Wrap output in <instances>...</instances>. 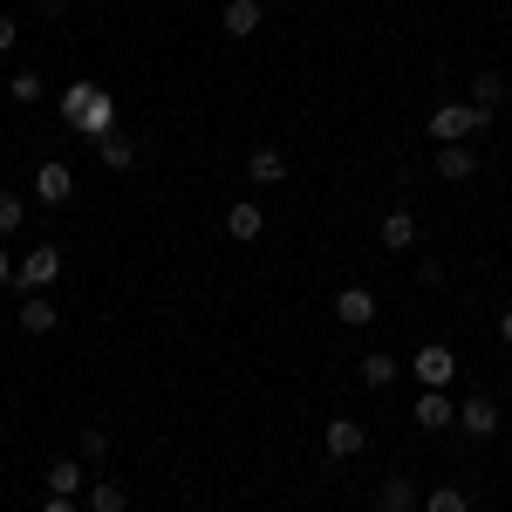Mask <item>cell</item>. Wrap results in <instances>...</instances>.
<instances>
[{"instance_id": "484cf974", "label": "cell", "mask_w": 512, "mask_h": 512, "mask_svg": "<svg viewBox=\"0 0 512 512\" xmlns=\"http://www.w3.org/2000/svg\"><path fill=\"white\" fill-rule=\"evenodd\" d=\"M0 287H14V253H7V239H0Z\"/></svg>"}, {"instance_id": "5bb4252c", "label": "cell", "mask_w": 512, "mask_h": 512, "mask_svg": "<svg viewBox=\"0 0 512 512\" xmlns=\"http://www.w3.org/2000/svg\"><path fill=\"white\" fill-rule=\"evenodd\" d=\"M226 233H233L239 246H253V239L267 233V212H260V205H246V198H239V205H226Z\"/></svg>"}, {"instance_id": "7402d4cb", "label": "cell", "mask_w": 512, "mask_h": 512, "mask_svg": "<svg viewBox=\"0 0 512 512\" xmlns=\"http://www.w3.org/2000/svg\"><path fill=\"white\" fill-rule=\"evenodd\" d=\"M21 212H28L21 198H14V192H0V239H7V233H21Z\"/></svg>"}, {"instance_id": "2e32d148", "label": "cell", "mask_w": 512, "mask_h": 512, "mask_svg": "<svg viewBox=\"0 0 512 512\" xmlns=\"http://www.w3.org/2000/svg\"><path fill=\"white\" fill-rule=\"evenodd\" d=\"M472 171H478V151H465V144H437V178L458 185V178H472Z\"/></svg>"}, {"instance_id": "9c48e42d", "label": "cell", "mask_w": 512, "mask_h": 512, "mask_svg": "<svg viewBox=\"0 0 512 512\" xmlns=\"http://www.w3.org/2000/svg\"><path fill=\"white\" fill-rule=\"evenodd\" d=\"M219 21H226V35H233V41H253V35H260V21H267V0H226Z\"/></svg>"}, {"instance_id": "83f0119b", "label": "cell", "mask_w": 512, "mask_h": 512, "mask_svg": "<svg viewBox=\"0 0 512 512\" xmlns=\"http://www.w3.org/2000/svg\"><path fill=\"white\" fill-rule=\"evenodd\" d=\"M499 342H506V349H512V308H506V315H499Z\"/></svg>"}, {"instance_id": "5b68a950", "label": "cell", "mask_w": 512, "mask_h": 512, "mask_svg": "<svg viewBox=\"0 0 512 512\" xmlns=\"http://www.w3.org/2000/svg\"><path fill=\"white\" fill-rule=\"evenodd\" d=\"M376 239H383L390 253H410V246H417V212H410V205H390L383 226H376Z\"/></svg>"}, {"instance_id": "d6986e66", "label": "cell", "mask_w": 512, "mask_h": 512, "mask_svg": "<svg viewBox=\"0 0 512 512\" xmlns=\"http://www.w3.org/2000/svg\"><path fill=\"white\" fill-rule=\"evenodd\" d=\"M410 506H417L410 478H383V492H376V512H410Z\"/></svg>"}, {"instance_id": "9a60e30c", "label": "cell", "mask_w": 512, "mask_h": 512, "mask_svg": "<svg viewBox=\"0 0 512 512\" xmlns=\"http://www.w3.org/2000/svg\"><path fill=\"white\" fill-rule=\"evenodd\" d=\"M82 478H89V472H82L76 458H55V465H48V472H41V485H48V492H55V499H76V492H82Z\"/></svg>"}, {"instance_id": "7c38bea8", "label": "cell", "mask_w": 512, "mask_h": 512, "mask_svg": "<svg viewBox=\"0 0 512 512\" xmlns=\"http://www.w3.org/2000/svg\"><path fill=\"white\" fill-rule=\"evenodd\" d=\"M21 328H28V335H55V328H62V308H55L48 294H21Z\"/></svg>"}, {"instance_id": "603a6c76", "label": "cell", "mask_w": 512, "mask_h": 512, "mask_svg": "<svg viewBox=\"0 0 512 512\" xmlns=\"http://www.w3.org/2000/svg\"><path fill=\"white\" fill-rule=\"evenodd\" d=\"M130 158H137V151H130L123 137H103V164H110V171H130Z\"/></svg>"}, {"instance_id": "52a82bcc", "label": "cell", "mask_w": 512, "mask_h": 512, "mask_svg": "<svg viewBox=\"0 0 512 512\" xmlns=\"http://www.w3.org/2000/svg\"><path fill=\"white\" fill-rule=\"evenodd\" d=\"M362 444H369V431H362L355 417H328V431H321V451H328V458H355Z\"/></svg>"}, {"instance_id": "8992f818", "label": "cell", "mask_w": 512, "mask_h": 512, "mask_svg": "<svg viewBox=\"0 0 512 512\" xmlns=\"http://www.w3.org/2000/svg\"><path fill=\"white\" fill-rule=\"evenodd\" d=\"M55 274H62V253H55V246H35V253H28V260L14 267V280H21L28 294H41V287H48Z\"/></svg>"}, {"instance_id": "f1b7e54d", "label": "cell", "mask_w": 512, "mask_h": 512, "mask_svg": "<svg viewBox=\"0 0 512 512\" xmlns=\"http://www.w3.org/2000/svg\"><path fill=\"white\" fill-rule=\"evenodd\" d=\"M185 512H205V506H185Z\"/></svg>"}, {"instance_id": "ac0fdd59", "label": "cell", "mask_w": 512, "mask_h": 512, "mask_svg": "<svg viewBox=\"0 0 512 512\" xmlns=\"http://www.w3.org/2000/svg\"><path fill=\"white\" fill-rule=\"evenodd\" d=\"M130 506V492H123L117 478H96V485H89V512H123Z\"/></svg>"}, {"instance_id": "277c9868", "label": "cell", "mask_w": 512, "mask_h": 512, "mask_svg": "<svg viewBox=\"0 0 512 512\" xmlns=\"http://www.w3.org/2000/svg\"><path fill=\"white\" fill-rule=\"evenodd\" d=\"M335 315H342V328H369V321H376V294H369L362 280H349V287L335 294Z\"/></svg>"}, {"instance_id": "e0dca14e", "label": "cell", "mask_w": 512, "mask_h": 512, "mask_svg": "<svg viewBox=\"0 0 512 512\" xmlns=\"http://www.w3.org/2000/svg\"><path fill=\"white\" fill-rule=\"evenodd\" d=\"M465 103H478L485 117H499V103H506V82H499V76H492V69H485V76L472 82V96H465Z\"/></svg>"}, {"instance_id": "4316f807", "label": "cell", "mask_w": 512, "mask_h": 512, "mask_svg": "<svg viewBox=\"0 0 512 512\" xmlns=\"http://www.w3.org/2000/svg\"><path fill=\"white\" fill-rule=\"evenodd\" d=\"M41 512H76V499H55V492H48V506Z\"/></svg>"}, {"instance_id": "3957f363", "label": "cell", "mask_w": 512, "mask_h": 512, "mask_svg": "<svg viewBox=\"0 0 512 512\" xmlns=\"http://www.w3.org/2000/svg\"><path fill=\"white\" fill-rule=\"evenodd\" d=\"M35 198H41V205H69V198H76V171H69L62 158H48L35 171Z\"/></svg>"}, {"instance_id": "f546056e", "label": "cell", "mask_w": 512, "mask_h": 512, "mask_svg": "<svg viewBox=\"0 0 512 512\" xmlns=\"http://www.w3.org/2000/svg\"><path fill=\"white\" fill-rule=\"evenodd\" d=\"M506 267H512V260H506Z\"/></svg>"}, {"instance_id": "ba28073f", "label": "cell", "mask_w": 512, "mask_h": 512, "mask_svg": "<svg viewBox=\"0 0 512 512\" xmlns=\"http://www.w3.org/2000/svg\"><path fill=\"white\" fill-rule=\"evenodd\" d=\"M410 417H417V431H451V424H458V403H451L444 390H424Z\"/></svg>"}, {"instance_id": "30bf717a", "label": "cell", "mask_w": 512, "mask_h": 512, "mask_svg": "<svg viewBox=\"0 0 512 512\" xmlns=\"http://www.w3.org/2000/svg\"><path fill=\"white\" fill-rule=\"evenodd\" d=\"M458 431L465 437H492L499 431V403H492V396H465V403H458Z\"/></svg>"}, {"instance_id": "cb8c5ba5", "label": "cell", "mask_w": 512, "mask_h": 512, "mask_svg": "<svg viewBox=\"0 0 512 512\" xmlns=\"http://www.w3.org/2000/svg\"><path fill=\"white\" fill-rule=\"evenodd\" d=\"M103 451H110V431H96V424H89V431H82V458H89V465H96V458H103Z\"/></svg>"}, {"instance_id": "44dd1931", "label": "cell", "mask_w": 512, "mask_h": 512, "mask_svg": "<svg viewBox=\"0 0 512 512\" xmlns=\"http://www.w3.org/2000/svg\"><path fill=\"white\" fill-rule=\"evenodd\" d=\"M7 96H14V103H41V76H35V69H21V76L7 82Z\"/></svg>"}, {"instance_id": "d4e9b609", "label": "cell", "mask_w": 512, "mask_h": 512, "mask_svg": "<svg viewBox=\"0 0 512 512\" xmlns=\"http://www.w3.org/2000/svg\"><path fill=\"white\" fill-rule=\"evenodd\" d=\"M14 41H21V21H14V14H0V55H7Z\"/></svg>"}, {"instance_id": "8fae6325", "label": "cell", "mask_w": 512, "mask_h": 512, "mask_svg": "<svg viewBox=\"0 0 512 512\" xmlns=\"http://www.w3.org/2000/svg\"><path fill=\"white\" fill-rule=\"evenodd\" d=\"M246 178H253V185H280V178H287V151L253 144V151H246Z\"/></svg>"}, {"instance_id": "ffe728a7", "label": "cell", "mask_w": 512, "mask_h": 512, "mask_svg": "<svg viewBox=\"0 0 512 512\" xmlns=\"http://www.w3.org/2000/svg\"><path fill=\"white\" fill-rule=\"evenodd\" d=\"M424 512H472V499H465L458 485H431V499H424Z\"/></svg>"}, {"instance_id": "6da1fadb", "label": "cell", "mask_w": 512, "mask_h": 512, "mask_svg": "<svg viewBox=\"0 0 512 512\" xmlns=\"http://www.w3.org/2000/svg\"><path fill=\"white\" fill-rule=\"evenodd\" d=\"M485 110H478V103H458V96H451V103H437L431 110V137L437 144H465V137H478V130H485Z\"/></svg>"}, {"instance_id": "4fadbf2b", "label": "cell", "mask_w": 512, "mask_h": 512, "mask_svg": "<svg viewBox=\"0 0 512 512\" xmlns=\"http://www.w3.org/2000/svg\"><path fill=\"white\" fill-rule=\"evenodd\" d=\"M355 376H362L369 390H390L396 376H403V362H396L390 349H369V355H362V362H355Z\"/></svg>"}, {"instance_id": "7a4b0ae2", "label": "cell", "mask_w": 512, "mask_h": 512, "mask_svg": "<svg viewBox=\"0 0 512 512\" xmlns=\"http://www.w3.org/2000/svg\"><path fill=\"white\" fill-rule=\"evenodd\" d=\"M410 376H417L424 390H451V383H458V355L444 349V342H424L417 362H410Z\"/></svg>"}]
</instances>
